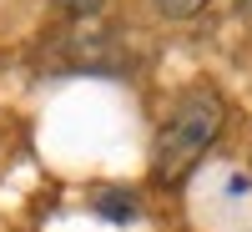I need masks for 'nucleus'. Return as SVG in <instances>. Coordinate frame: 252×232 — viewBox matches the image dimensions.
I'll return each mask as SVG.
<instances>
[{
    "label": "nucleus",
    "mask_w": 252,
    "mask_h": 232,
    "mask_svg": "<svg viewBox=\"0 0 252 232\" xmlns=\"http://www.w3.org/2000/svg\"><path fill=\"white\" fill-rule=\"evenodd\" d=\"M227 106L212 86H187L157 126V152H152V177L157 187H177L192 177V166L207 157V146L222 136Z\"/></svg>",
    "instance_id": "obj_1"
},
{
    "label": "nucleus",
    "mask_w": 252,
    "mask_h": 232,
    "mask_svg": "<svg viewBox=\"0 0 252 232\" xmlns=\"http://www.w3.org/2000/svg\"><path fill=\"white\" fill-rule=\"evenodd\" d=\"M152 5L166 15V20H192V15H202L212 0H152Z\"/></svg>",
    "instance_id": "obj_2"
},
{
    "label": "nucleus",
    "mask_w": 252,
    "mask_h": 232,
    "mask_svg": "<svg viewBox=\"0 0 252 232\" xmlns=\"http://www.w3.org/2000/svg\"><path fill=\"white\" fill-rule=\"evenodd\" d=\"M51 5H56L61 15H71V20H86V15L101 10V0H51Z\"/></svg>",
    "instance_id": "obj_3"
}]
</instances>
